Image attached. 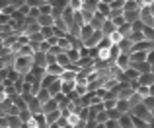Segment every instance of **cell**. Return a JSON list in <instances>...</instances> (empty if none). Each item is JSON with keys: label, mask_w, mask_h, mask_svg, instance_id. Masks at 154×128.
<instances>
[{"label": "cell", "mask_w": 154, "mask_h": 128, "mask_svg": "<svg viewBox=\"0 0 154 128\" xmlns=\"http://www.w3.org/2000/svg\"><path fill=\"white\" fill-rule=\"evenodd\" d=\"M10 99H12V103H14V105L18 107L20 111H26V109H27V101L23 99V95L18 93V95H14V97H10Z\"/></svg>", "instance_id": "cell-14"}, {"label": "cell", "mask_w": 154, "mask_h": 128, "mask_svg": "<svg viewBox=\"0 0 154 128\" xmlns=\"http://www.w3.org/2000/svg\"><path fill=\"white\" fill-rule=\"evenodd\" d=\"M66 54H68V58H70L72 64H78L80 58H82V54H80V49H70V51H66Z\"/></svg>", "instance_id": "cell-23"}, {"label": "cell", "mask_w": 154, "mask_h": 128, "mask_svg": "<svg viewBox=\"0 0 154 128\" xmlns=\"http://www.w3.org/2000/svg\"><path fill=\"white\" fill-rule=\"evenodd\" d=\"M102 31H103V35H105V37H111V35L117 31V27H115V23H113L111 19H105V23H103Z\"/></svg>", "instance_id": "cell-12"}, {"label": "cell", "mask_w": 154, "mask_h": 128, "mask_svg": "<svg viewBox=\"0 0 154 128\" xmlns=\"http://www.w3.org/2000/svg\"><path fill=\"white\" fill-rule=\"evenodd\" d=\"M143 103H144V105H146V107H148L150 111L154 109V97H152V95H148V97H144V99H143Z\"/></svg>", "instance_id": "cell-45"}, {"label": "cell", "mask_w": 154, "mask_h": 128, "mask_svg": "<svg viewBox=\"0 0 154 128\" xmlns=\"http://www.w3.org/2000/svg\"><path fill=\"white\" fill-rule=\"evenodd\" d=\"M152 74H154V64H152Z\"/></svg>", "instance_id": "cell-58"}, {"label": "cell", "mask_w": 154, "mask_h": 128, "mask_svg": "<svg viewBox=\"0 0 154 128\" xmlns=\"http://www.w3.org/2000/svg\"><path fill=\"white\" fill-rule=\"evenodd\" d=\"M119 47H121V53L131 54V53H133V49H135V43H133L129 37H123V39H121V43H119Z\"/></svg>", "instance_id": "cell-9"}, {"label": "cell", "mask_w": 154, "mask_h": 128, "mask_svg": "<svg viewBox=\"0 0 154 128\" xmlns=\"http://www.w3.org/2000/svg\"><path fill=\"white\" fill-rule=\"evenodd\" d=\"M8 2H12V0H8Z\"/></svg>", "instance_id": "cell-62"}, {"label": "cell", "mask_w": 154, "mask_h": 128, "mask_svg": "<svg viewBox=\"0 0 154 128\" xmlns=\"http://www.w3.org/2000/svg\"><path fill=\"white\" fill-rule=\"evenodd\" d=\"M86 128H98V122H96V121H88Z\"/></svg>", "instance_id": "cell-53"}, {"label": "cell", "mask_w": 154, "mask_h": 128, "mask_svg": "<svg viewBox=\"0 0 154 128\" xmlns=\"http://www.w3.org/2000/svg\"><path fill=\"white\" fill-rule=\"evenodd\" d=\"M123 18H125V22H127V23H135V22H139V19H140V10H135V12H125Z\"/></svg>", "instance_id": "cell-16"}, {"label": "cell", "mask_w": 154, "mask_h": 128, "mask_svg": "<svg viewBox=\"0 0 154 128\" xmlns=\"http://www.w3.org/2000/svg\"><path fill=\"white\" fill-rule=\"evenodd\" d=\"M49 93L53 95V97H55V95H59V93H63V82H60V78H59V80H57V82L49 87Z\"/></svg>", "instance_id": "cell-28"}, {"label": "cell", "mask_w": 154, "mask_h": 128, "mask_svg": "<svg viewBox=\"0 0 154 128\" xmlns=\"http://www.w3.org/2000/svg\"><path fill=\"white\" fill-rule=\"evenodd\" d=\"M148 53H143V51H133L131 53V64H139V62H146Z\"/></svg>", "instance_id": "cell-10"}, {"label": "cell", "mask_w": 154, "mask_h": 128, "mask_svg": "<svg viewBox=\"0 0 154 128\" xmlns=\"http://www.w3.org/2000/svg\"><path fill=\"white\" fill-rule=\"evenodd\" d=\"M150 113H152V118H154V109H152V111H150Z\"/></svg>", "instance_id": "cell-57"}, {"label": "cell", "mask_w": 154, "mask_h": 128, "mask_svg": "<svg viewBox=\"0 0 154 128\" xmlns=\"http://www.w3.org/2000/svg\"><path fill=\"white\" fill-rule=\"evenodd\" d=\"M37 23L41 27H55V18H53V16H41V18L37 19Z\"/></svg>", "instance_id": "cell-20"}, {"label": "cell", "mask_w": 154, "mask_h": 128, "mask_svg": "<svg viewBox=\"0 0 154 128\" xmlns=\"http://www.w3.org/2000/svg\"><path fill=\"white\" fill-rule=\"evenodd\" d=\"M131 66L137 68L140 76H143V74H148V72H152V64H148V62H139V64H131Z\"/></svg>", "instance_id": "cell-19"}, {"label": "cell", "mask_w": 154, "mask_h": 128, "mask_svg": "<svg viewBox=\"0 0 154 128\" xmlns=\"http://www.w3.org/2000/svg\"><path fill=\"white\" fill-rule=\"evenodd\" d=\"M55 31H63V33H68V23L64 22L63 18L55 19Z\"/></svg>", "instance_id": "cell-26"}, {"label": "cell", "mask_w": 154, "mask_h": 128, "mask_svg": "<svg viewBox=\"0 0 154 128\" xmlns=\"http://www.w3.org/2000/svg\"><path fill=\"white\" fill-rule=\"evenodd\" d=\"M125 2H131V0H125Z\"/></svg>", "instance_id": "cell-59"}, {"label": "cell", "mask_w": 154, "mask_h": 128, "mask_svg": "<svg viewBox=\"0 0 154 128\" xmlns=\"http://www.w3.org/2000/svg\"><path fill=\"white\" fill-rule=\"evenodd\" d=\"M98 128H105V124H98Z\"/></svg>", "instance_id": "cell-55"}, {"label": "cell", "mask_w": 154, "mask_h": 128, "mask_svg": "<svg viewBox=\"0 0 154 128\" xmlns=\"http://www.w3.org/2000/svg\"><path fill=\"white\" fill-rule=\"evenodd\" d=\"M57 80H59V78H57V76H51V74H47L45 76V78H43V82H41V86H43V89H49V87L53 86V83H55L57 82Z\"/></svg>", "instance_id": "cell-31"}, {"label": "cell", "mask_w": 154, "mask_h": 128, "mask_svg": "<svg viewBox=\"0 0 154 128\" xmlns=\"http://www.w3.org/2000/svg\"><path fill=\"white\" fill-rule=\"evenodd\" d=\"M43 2H45V0H27V6L29 8H39Z\"/></svg>", "instance_id": "cell-47"}, {"label": "cell", "mask_w": 154, "mask_h": 128, "mask_svg": "<svg viewBox=\"0 0 154 128\" xmlns=\"http://www.w3.org/2000/svg\"><path fill=\"white\" fill-rule=\"evenodd\" d=\"M59 103H57V99H51V101H47L45 105H43V115H49L53 111H59Z\"/></svg>", "instance_id": "cell-17"}, {"label": "cell", "mask_w": 154, "mask_h": 128, "mask_svg": "<svg viewBox=\"0 0 154 128\" xmlns=\"http://www.w3.org/2000/svg\"><path fill=\"white\" fill-rule=\"evenodd\" d=\"M105 128H121V124H119V121H107Z\"/></svg>", "instance_id": "cell-48"}, {"label": "cell", "mask_w": 154, "mask_h": 128, "mask_svg": "<svg viewBox=\"0 0 154 128\" xmlns=\"http://www.w3.org/2000/svg\"><path fill=\"white\" fill-rule=\"evenodd\" d=\"M143 29H144V23L140 22V19H139V22H135V23H133V31H143Z\"/></svg>", "instance_id": "cell-49"}, {"label": "cell", "mask_w": 154, "mask_h": 128, "mask_svg": "<svg viewBox=\"0 0 154 128\" xmlns=\"http://www.w3.org/2000/svg\"><path fill=\"white\" fill-rule=\"evenodd\" d=\"M117 111H119V113H123V115H129L133 111L131 101H129V99H117Z\"/></svg>", "instance_id": "cell-7"}, {"label": "cell", "mask_w": 154, "mask_h": 128, "mask_svg": "<svg viewBox=\"0 0 154 128\" xmlns=\"http://www.w3.org/2000/svg\"><path fill=\"white\" fill-rule=\"evenodd\" d=\"M103 105H105V111L117 109V99H105V101H103Z\"/></svg>", "instance_id": "cell-42"}, {"label": "cell", "mask_w": 154, "mask_h": 128, "mask_svg": "<svg viewBox=\"0 0 154 128\" xmlns=\"http://www.w3.org/2000/svg\"><path fill=\"white\" fill-rule=\"evenodd\" d=\"M76 89V82H63V93L68 95Z\"/></svg>", "instance_id": "cell-34"}, {"label": "cell", "mask_w": 154, "mask_h": 128, "mask_svg": "<svg viewBox=\"0 0 154 128\" xmlns=\"http://www.w3.org/2000/svg\"><path fill=\"white\" fill-rule=\"evenodd\" d=\"M131 115H133V117H137V118H143V121H144V122H148V124H150V122L154 121V118H152V113H150V109H148V107L144 105V103H140V105L133 107Z\"/></svg>", "instance_id": "cell-2"}, {"label": "cell", "mask_w": 154, "mask_h": 128, "mask_svg": "<svg viewBox=\"0 0 154 128\" xmlns=\"http://www.w3.org/2000/svg\"><path fill=\"white\" fill-rule=\"evenodd\" d=\"M119 124H121V128H135V122H133L131 113H129V115H123V117H121V121H119Z\"/></svg>", "instance_id": "cell-22"}, {"label": "cell", "mask_w": 154, "mask_h": 128, "mask_svg": "<svg viewBox=\"0 0 154 128\" xmlns=\"http://www.w3.org/2000/svg\"><path fill=\"white\" fill-rule=\"evenodd\" d=\"M4 128H10V126H4Z\"/></svg>", "instance_id": "cell-61"}, {"label": "cell", "mask_w": 154, "mask_h": 128, "mask_svg": "<svg viewBox=\"0 0 154 128\" xmlns=\"http://www.w3.org/2000/svg\"><path fill=\"white\" fill-rule=\"evenodd\" d=\"M115 66H117V68H121V70H127V68L131 66V54L121 53L119 57H117V60H115Z\"/></svg>", "instance_id": "cell-5"}, {"label": "cell", "mask_w": 154, "mask_h": 128, "mask_svg": "<svg viewBox=\"0 0 154 128\" xmlns=\"http://www.w3.org/2000/svg\"><path fill=\"white\" fill-rule=\"evenodd\" d=\"M41 35L45 37V41L51 39V37H55V27H41Z\"/></svg>", "instance_id": "cell-37"}, {"label": "cell", "mask_w": 154, "mask_h": 128, "mask_svg": "<svg viewBox=\"0 0 154 128\" xmlns=\"http://www.w3.org/2000/svg\"><path fill=\"white\" fill-rule=\"evenodd\" d=\"M107 117H109V121H121L123 113H119L117 109H111V111H107Z\"/></svg>", "instance_id": "cell-38"}, {"label": "cell", "mask_w": 154, "mask_h": 128, "mask_svg": "<svg viewBox=\"0 0 154 128\" xmlns=\"http://www.w3.org/2000/svg\"><path fill=\"white\" fill-rule=\"evenodd\" d=\"M45 2H49V0H45Z\"/></svg>", "instance_id": "cell-63"}, {"label": "cell", "mask_w": 154, "mask_h": 128, "mask_svg": "<svg viewBox=\"0 0 154 128\" xmlns=\"http://www.w3.org/2000/svg\"><path fill=\"white\" fill-rule=\"evenodd\" d=\"M103 37H105V35H103V31H102V29H98V31H96V33L92 35L90 39H88L86 43H84V47H90V49H96V47H100V43H102V39H103Z\"/></svg>", "instance_id": "cell-4"}, {"label": "cell", "mask_w": 154, "mask_h": 128, "mask_svg": "<svg viewBox=\"0 0 154 128\" xmlns=\"http://www.w3.org/2000/svg\"><path fill=\"white\" fill-rule=\"evenodd\" d=\"M146 62H148V64H154V49L150 51V53H148V57H146Z\"/></svg>", "instance_id": "cell-52"}, {"label": "cell", "mask_w": 154, "mask_h": 128, "mask_svg": "<svg viewBox=\"0 0 154 128\" xmlns=\"http://www.w3.org/2000/svg\"><path fill=\"white\" fill-rule=\"evenodd\" d=\"M63 72H64V68L60 66V64H49V66H47V74H51V76H57V78H60V76H63Z\"/></svg>", "instance_id": "cell-13"}, {"label": "cell", "mask_w": 154, "mask_h": 128, "mask_svg": "<svg viewBox=\"0 0 154 128\" xmlns=\"http://www.w3.org/2000/svg\"><path fill=\"white\" fill-rule=\"evenodd\" d=\"M100 2H102V0H84V4H88V6H90L94 12H98V6H100Z\"/></svg>", "instance_id": "cell-44"}, {"label": "cell", "mask_w": 154, "mask_h": 128, "mask_svg": "<svg viewBox=\"0 0 154 128\" xmlns=\"http://www.w3.org/2000/svg\"><path fill=\"white\" fill-rule=\"evenodd\" d=\"M129 39H131L133 43H140V41H144L146 37H144V33H143V31H133V33H131V37H129Z\"/></svg>", "instance_id": "cell-36"}, {"label": "cell", "mask_w": 154, "mask_h": 128, "mask_svg": "<svg viewBox=\"0 0 154 128\" xmlns=\"http://www.w3.org/2000/svg\"><path fill=\"white\" fill-rule=\"evenodd\" d=\"M135 10H140V4L137 0H131V2H125V12H135Z\"/></svg>", "instance_id": "cell-35"}, {"label": "cell", "mask_w": 154, "mask_h": 128, "mask_svg": "<svg viewBox=\"0 0 154 128\" xmlns=\"http://www.w3.org/2000/svg\"><path fill=\"white\" fill-rule=\"evenodd\" d=\"M139 83H140V86H146V87L154 86V74H152V72H148V74H143V76L139 78Z\"/></svg>", "instance_id": "cell-18"}, {"label": "cell", "mask_w": 154, "mask_h": 128, "mask_svg": "<svg viewBox=\"0 0 154 128\" xmlns=\"http://www.w3.org/2000/svg\"><path fill=\"white\" fill-rule=\"evenodd\" d=\"M14 68H16V70H18L22 76L29 74V72L35 68V60H33V57H18V58H16Z\"/></svg>", "instance_id": "cell-1"}, {"label": "cell", "mask_w": 154, "mask_h": 128, "mask_svg": "<svg viewBox=\"0 0 154 128\" xmlns=\"http://www.w3.org/2000/svg\"><path fill=\"white\" fill-rule=\"evenodd\" d=\"M121 39H123V37H121V33H119V31H115V33L111 35V41L115 43V45H119V43H121Z\"/></svg>", "instance_id": "cell-50"}, {"label": "cell", "mask_w": 154, "mask_h": 128, "mask_svg": "<svg viewBox=\"0 0 154 128\" xmlns=\"http://www.w3.org/2000/svg\"><path fill=\"white\" fill-rule=\"evenodd\" d=\"M121 33V37H131V33H133V23H123V25L117 29Z\"/></svg>", "instance_id": "cell-29"}, {"label": "cell", "mask_w": 154, "mask_h": 128, "mask_svg": "<svg viewBox=\"0 0 154 128\" xmlns=\"http://www.w3.org/2000/svg\"><path fill=\"white\" fill-rule=\"evenodd\" d=\"M78 80V72L76 70H64L60 76V82H76Z\"/></svg>", "instance_id": "cell-15"}, {"label": "cell", "mask_w": 154, "mask_h": 128, "mask_svg": "<svg viewBox=\"0 0 154 128\" xmlns=\"http://www.w3.org/2000/svg\"><path fill=\"white\" fill-rule=\"evenodd\" d=\"M45 117H47V122H49V124H57V122L60 121V117H63V113H60V109H59V111H53V113L45 115Z\"/></svg>", "instance_id": "cell-25"}, {"label": "cell", "mask_w": 154, "mask_h": 128, "mask_svg": "<svg viewBox=\"0 0 154 128\" xmlns=\"http://www.w3.org/2000/svg\"><path fill=\"white\" fill-rule=\"evenodd\" d=\"M33 60H35V66H39V68H47V53H43V51L35 53Z\"/></svg>", "instance_id": "cell-11"}, {"label": "cell", "mask_w": 154, "mask_h": 128, "mask_svg": "<svg viewBox=\"0 0 154 128\" xmlns=\"http://www.w3.org/2000/svg\"><path fill=\"white\" fill-rule=\"evenodd\" d=\"M49 2H55V0H49Z\"/></svg>", "instance_id": "cell-60"}, {"label": "cell", "mask_w": 154, "mask_h": 128, "mask_svg": "<svg viewBox=\"0 0 154 128\" xmlns=\"http://www.w3.org/2000/svg\"><path fill=\"white\" fill-rule=\"evenodd\" d=\"M94 33H96V29H94V27L90 25V23H86V25H82V29H80V41H82V43H86L88 39H90L92 35H94Z\"/></svg>", "instance_id": "cell-6"}, {"label": "cell", "mask_w": 154, "mask_h": 128, "mask_svg": "<svg viewBox=\"0 0 154 128\" xmlns=\"http://www.w3.org/2000/svg\"><path fill=\"white\" fill-rule=\"evenodd\" d=\"M125 72V80H127L129 83L131 82H139V78H140V74H139V70L137 68H133V66H129L127 70H123Z\"/></svg>", "instance_id": "cell-8"}, {"label": "cell", "mask_w": 154, "mask_h": 128, "mask_svg": "<svg viewBox=\"0 0 154 128\" xmlns=\"http://www.w3.org/2000/svg\"><path fill=\"white\" fill-rule=\"evenodd\" d=\"M140 22H143L146 27H154V14H152L150 6L140 8Z\"/></svg>", "instance_id": "cell-3"}, {"label": "cell", "mask_w": 154, "mask_h": 128, "mask_svg": "<svg viewBox=\"0 0 154 128\" xmlns=\"http://www.w3.org/2000/svg\"><path fill=\"white\" fill-rule=\"evenodd\" d=\"M41 51H43V53H49V51H51V45L47 41H43L41 43Z\"/></svg>", "instance_id": "cell-51"}, {"label": "cell", "mask_w": 154, "mask_h": 128, "mask_svg": "<svg viewBox=\"0 0 154 128\" xmlns=\"http://www.w3.org/2000/svg\"><path fill=\"white\" fill-rule=\"evenodd\" d=\"M98 12L109 19V16H111V6H109L107 2H100V6H98Z\"/></svg>", "instance_id": "cell-30"}, {"label": "cell", "mask_w": 154, "mask_h": 128, "mask_svg": "<svg viewBox=\"0 0 154 128\" xmlns=\"http://www.w3.org/2000/svg\"><path fill=\"white\" fill-rule=\"evenodd\" d=\"M18 57H35V49L31 47V43H29V45H23L22 49H20Z\"/></svg>", "instance_id": "cell-24"}, {"label": "cell", "mask_w": 154, "mask_h": 128, "mask_svg": "<svg viewBox=\"0 0 154 128\" xmlns=\"http://www.w3.org/2000/svg\"><path fill=\"white\" fill-rule=\"evenodd\" d=\"M10 4H12V6L16 8V10H20V8H23V6L27 4V0H12Z\"/></svg>", "instance_id": "cell-46"}, {"label": "cell", "mask_w": 154, "mask_h": 128, "mask_svg": "<svg viewBox=\"0 0 154 128\" xmlns=\"http://www.w3.org/2000/svg\"><path fill=\"white\" fill-rule=\"evenodd\" d=\"M133 117V115H131ZM133 122H135V128H148L150 124H148V122H144L143 118H137V117H133Z\"/></svg>", "instance_id": "cell-43"}, {"label": "cell", "mask_w": 154, "mask_h": 128, "mask_svg": "<svg viewBox=\"0 0 154 128\" xmlns=\"http://www.w3.org/2000/svg\"><path fill=\"white\" fill-rule=\"evenodd\" d=\"M150 95L154 97V86H150Z\"/></svg>", "instance_id": "cell-54"}, {"label": "cell", "mask_w": 154, "mask_h": 128, "mask_svg": "<svg viewBox=\"0 0 154 128\" xmlns=\"http://www.w3.org/2000/svg\"><path fill=\"white\" fill-rule=\"evenodd\" d=\"M64 128H74V126H70V124H68V126H64Z\"/></svg>", "instance_id": "cell-56"}, {"label": "cell", "mask_w": 154, "mask_h": 128, "mask_svg": "<svg viewBox=\"0 0 154 128\" xmlns=\"http://www.w3.org/2000/svg\"><path fill=\"white\" fill-rule=\"evenodd\" d=\"M37 99L41 101V105H45L47 101H51V99H53V95L49 93V89H41V91H39V95H37Z\"/></svg>", "instance_id": "cell-32"}, {"label": "cell", "mask_w": 154, "mask_h": 128, "mask_svg": "<svg viewBox=\"0 0 154 128\" xmlns=\"http://www.w3.org/2000/svg\"><path fill=\"white\" fill-rule=\"evenodd\" d=\"M119 54H121V47H119V45H113L111 49H109V60H111V62H115Z\"/></svg>", "instance_id": "cell-33"}, {"label": "cell", "mask_w": 154, "mask_h": 128, "mask_svg": "<svg viewBox=\"0 0 154 128\" xmlns=\"http://www.w3.org/2000/svg\"><path fill=\"white\" fill-rule=\"evenodd\" d=\"M137 93L140 95V97H148V95H150V87H146V86H139L137 87Z\"/></svg>", "instance_id": "cell-40"}, {"label": "cell", "mask_w": 154, "mask_h": 128, "mask_svg": "<svg viewBox=\"0 0 154 128\" xmlns=\"http://www.w3.org/2000/svg\"><path fill=\"white\" fill-rule=\"evenodd\" d=\"M22 118H20V115H10L8 117V126L10 128H22Z\"/></svg>", "instance_id": "cell-21"}, {"label": "cell", "mask_w": 154, "mask_h": 128, "mask_svg": "<svg viewBox=\"0 0 154 128\" xmlns=\"http://www.w3.org/2000/svg\"><path fill=\"white\" fill-rule=\"evenodd\" d=\"M33 117H35V115L31 113L29 109H26V111H20V118H22V122H23V124H29V122L33 121Z\"/></svg>", "instance_id": "cell-27"}, {"label": "cell", "mask_w": 154, "mask_h": 128, "mask_svg": "<svg viewBox=\"0 0 154 128\" xmlns=\"http://www.w3.org/2000/svg\"><path fill=\"white\" fill-rule=\"evenodd\" d=\"M74 23L76 25H86V19H84V16H82V12H74Z\"/></svg>", "instance_id": "cell-39"}, {"label": "cell", "mask_w": 154, "mask_h": 128, "mask_svg": "<svg viewBox=\"0 0 154 128\" xmlns=\"http://www.w3.org/2000/svg\"><path fill=\"white\" fill-rule=\"evenodd\" d=\"M107 121H109V117H107V111H102V113H100L98 117H96V122H98V124H105Z\"/></svg>", "instance_id": "cell-41"}]
</instances>
